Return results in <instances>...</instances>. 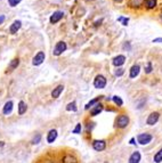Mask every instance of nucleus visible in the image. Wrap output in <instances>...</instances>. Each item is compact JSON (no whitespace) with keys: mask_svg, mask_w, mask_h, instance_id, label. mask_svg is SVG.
<instances>
[{"mask_svg":"<svg viewBox=\"0 0 162 163\" xmlns=\"http://www.w3.org/2000/svg\"><path fill=\"white\" fill-rule=\"evenodd\" d=\"M135 140H136L135 138H131V139H130V144H131V145H135V144H136V143H135Z\"/></svg>","mask_w":162,"mask_h":163,"instance_id":"33","label":"nucleus"},{"mask_svg":"<svg viewBox=\"0 0 162 163\" xmlns=\"http://www.w3.org/2000/svg\"><path fill=\"white\" fill-rule=\"evenodd\" d=\"M118 21H122L123 22V25H127L128 24V18H123V17H119Z\"/></svg>","mask_w":162,"mask_h":163,"instance_id":"30","label":"nucleus"},{"mask_svg":"<svg viewBox=\"0 0 162 163\" xmlns=\"http://www.w3.org/2000/svg\"><path fill=\"white\" fill-rule=\"evenodd\" d=\"M125 62H126V57H125L123 55H119V56H116V57L113 58V65L116 66V67L123 65Z\"/></svg>","mask_w":162,"mask_h":163,"instance_id":"13","label":"nucleus"},{"mask_svg":"<svg viewBox=\"0 0 162 163\" xmlns=\"http://www.w3.org/2000/svg\"><path fill=\"white\" fill-rule=\"evenodd\" d=\"M123 73H125V70H123V69H121V67L116 69V70H115V72H114V74H115L116 77H121Z\"/></svg>","mask_w":162,"mask_h":163,"instance_id":"27","label":"nucleus"},{"mask_svg":"<svg viewBox=\"0 0 162 163\" xmlns=\"http://www.w3.org/2000/svg\"><path fill=\"white\" fill-rule=\"evenodd\" d=\"M112 100H113V102H114V104H115L116 106H119V107H121V106L123 105V100H122L119 96H113Z\"/></svg>","mask_w":162,"mask_h":163,"instance_id":"22","label":"nucleus"},{"mask_svg":"<svg viewBox=\"0 0 162 163\" xmlns=\"http://www.w3.org/2000/svg\"><path fill=\"white\" fill-rule=\"evenodd\" d=\"M21 26H22V22H21V21H15V22L11 24L10 29H9L10 33H11V34H15V33H17V31L21 29Z\"/></svg>","mask_w":162,"mask_h":163,"instance_id":"15","label":"nucleus"},{"mask_svg":"<svg viewBox=\"0 0 162 163\" xmlns=\"http://www.w3.org/2000/svg\"><path fill=\"white\" fill-rule=\"evenodd\" d=\"M41 138H42V136H41L40 134H35V135L33 136V138L31 139V144H33V145L39 144V143L41 142Z\"/></svg>","mask_w":162,"mask_h":163,"instance_id":"21","label":"nucleus"},{"mask_svg":"<svg viewBox=\"0 0 162 163\" xmlns=\"http://www.w3.org/2000/svg\"><path fill=\"white\" fill-rule=\"evenodd\" d=\"M22 0H8V2H9V5L11 6V7H15V6H17V3H19Z\"/></svg>","mask_w":162,"mask_h":163,"instance_id":"28","label":"nucleus"},{"mask_svg":"<svg viewBox=\"0 0 162 163\" xmlns=\"http://www.w3.org/2000/svg\"><path fill=\"white\" fill-rule=\"evenodd\" d=\"M65 50H66V43L63 42V41H60V42H57V45L55 46L53 54H54L55 56H60V55H61L63 51H65Z\"/></svg>","mask_w":162,"mask_h":163,"instance_id":"6","label":"nucleus"},{"mask_svg":"<svg viewBox=\"0 0 162 163\" xmlns=\"http://www.w3.org/2000/svg\"><path fill=\"white\" fill-rule=\"evenodd\" d=\"M106 79H105V77L104 75H97L96 78H95V80H94V87L96 88V89H103V88H105V86H106Z\"/></svg>","mask_w":162,"mask_h":163,"instance_id":"3","label":"nucleus"},{"mask_svg":"<svg viewBox=\"0 0 162 163\" xmlns=\"http://www.w3.org/2000/svg\"><path fill=\"white\" fill-rule=\"evenodd\" d=\"M141 159H142L141 153H139L138 151H136V152H134V153L130 155V158H129V160H128V163H139L141 162Z\"/></svg>","mask_w":162,"mask_h":163,"instance_id":"12","label":"nucleus"},{"mask_svg":"<svg viewBox=\"0 0 162 163\" xmlns=\"http://www.w3.org/2000/svg\"><path fill=\"white\" fill-rule=\"evenodd\" d=\"M153 42H162V38H157V39H154Z\"/></svg>","mask_w":162,"mask_h":163,"instance_id":"31","label":"nucleus"},{"mask_svg":"<svg viewBox=\"0 0 162 163\" xmlns=\"http://www.w3.org/2000/svg\"><path fill=\"white\" fill-rule=\"evenodd\" d=\"M161 19H162V13H161Z\"/></svg>","mask_w":162,"mask_h":163,"instance_id":"35","label":"nucleus"},{"mask_svg":"<svg viewBox=\"0 0 162 163\" xmlns=\"http://www.w3.org/2000/svg\"><path fill=\"white\" fill-rule=\"evenodd\" d=\"M3 21H5V16H3V15H0V24H2Z\"/></svg>","mask_w":162,"mask_h":163,"instance_id":"32","label":"nucleus"},{"mask_svg":"<svg viewBox=\"0 0 162 163\" xmlns=\"http://www.w3.org/2000/svg\"><path fill=\"white\" fill-rule=\"evenodd\" d=\"M159 119H160V113L159 112H152L146 119V124L147 126H154L159 121Z\"/></svg>","mask_w":162,"mask_h":163,"instance_id":"4","label":"nucleus"},{"mask_svg":"<svg viewBox=\"0 0 162 163\" xmlns=\"http://www.w3.org/2000/svg\"><path fill=\"white\" fill-rule=\"evenodd\" d=\"M91 145L96 152H103L106 148V142L105 140H94Z\"/></svg>","mask_w":162,"mask_h":163,"instance_id":"5","label":"nucleus"},{"mask_svg":"<svg viewBox=\"0 0 162 163\" xmlns=\"http://www.w3.org/2000/svg\"><path fill=\"white\" fill-rule=\"evenodd\" d=\"M63 90H64V86H63V84L57 86V87L54 88V90L52 91V97H53V98H58V97L61 96V94L63 92Z\"/></svg>","mask_w":162,"mask_h":163,"instance_id":"14","label":"nucleus"},{"mask_svg":"<svg viewBox=\"0 0 162 163\" xmlns=\"http://www.w3.org/2000/svg\"><path fill=\"white\" fill-rule=\"evenodd\" d=\"M153 139V136L149 132H144V134H139L137 136V142L141 144V145H147L152 142Z\"/></svg>","mask_w":162,"mask_h":163,"instance_id":"2","label":"nucleus"},{"mask_svg":"<svg viewBox=\"0 0 162 163\" xmlns=\"http://www.w3.org/2000/svg\"><path fill=\"white\" fill-rule=\"evenodd\" d=\"M62 163H78V159H77L74 155L66 154V155H64V158L62 159Z\"/></svg>","mask_w":162,"mask_h":163,"instance_id":"16","label":"nucleus"},{"mask_svg":"<svg viewBox=\"0 0 162 163\" xmlns=\"http://www.w3.org/2000/svg\"><path fill=\"white\" fill-rule=\"evenodd\" d=\"M66 111H69V112H77V111H78L77 103H76V102L69 103V104H68V106H66Z\"/></svg>","mask_w":162,"mask_h":163,"instance_id":"20","label":"nucleus"},{"mask_svg":"<svg viewBox=\"0 0 162 163\" xmlns=\"http://www.w3.org/2000/svg\"><path fill=\"white\" fill-rule=\"evenodd\" d=\"M102 98H103V96H99V97H97V98H95V99H91V100H90V102L84 106V110H89L90 107L92 108L95 105H97V104H98V102H99Z\"/></svg>","mask_w":162,"mask_h":163,"instance_id":"18","label":"nucleus"},{"mask_svg":"<svg viewBox=\"0 0 162 163\" xmlns=\"http://www.w3.org/2000/svg\"><path fill=\"white\" fill-rule=\"evenodd\" d=\"M18 114L19 115H23L24 113H26V110H27V106H26V104L23 102V100H21L19 103H18Z\"/></svg>","mask_w":162,"mask_h":163,"instance_id":"19","label":"nucleus"},{"mask_svg":"<svg viewBox=\"0 0 162 163\" xmlns=\"http://www.w3.org/2000/svg\"><path fill=\"white\" fill-rule=\"evenodd\" d=\"M45 57H46L45 53H44V51H39V53L33 57L32 64H33V65H35V66H38V65L42 64V63H44V61H45Z\"/></svg>","mask_w":162,"mask_h":163,"instance_id":"7","label":"nucleus"},{"mask_svg":"<svg viewBox=\"0 0 162 163\" xmlns=\"http://www.w3.org/2000/svg\"><path fill=\"white\" fill-rule=\"evenodd\" d=\"M129 122H130V119L127 114H120L115 119V127L119 129H125L129 126Z\"/></svg>","mask_w":162,"mask_h":163,"instance_id":"1","label":"nucleus"},{"mask_svg":"<svg viewBox=\"0 0 162 163\" xmlns=\"http://www.w3.org/2000/svg\"><path fill=\"white\" fill-rule=\"evenodd\" d=\"M57 136H58V134H57V130H56V129L49 130L48 134H47V143H48V144H53V143L56 140Z\"/></svg>","mask_w":162,"mask_h":163,"instance_id":"8","label":"nucleus"},{"mask_svg":"<svg viewBox=\"0 0 162 163\" xmlns=\"http://www.w3.org/2000/svg\"><path fill=\"white\" fill-rule=\"evenodd\" d=\"M104 110V106L102 104H97L95 105L92 108H90V116H96L99 115V113H102V111Z\"/></svg>","mask_w":162,"mask_h":163,"instance_id":"11","label":"nucleus"},{"mask_svg":"<svg viewBox=\"0 0 162 163\" xmlns=\"http://www.w3.org/2000/svg\"><path fill=\"white\" fill-rule=\"evenodd\" d=\"M18 64H19V59H18V58L13 59V61L10 62V64H9V70H14V69H16V67L18 66Z\"/></svg>","mask_w":162,"mask_h":163,"instance_id":"24","label":"nucleus"},{"mask_svg":"<svg viewBox=\"0 0 162 163\" xmlns=\"http://www.w3.org/2000/svg\"><path fill=\"white\" fill-rule=\"evenodd\" d=\"M139 72H141V66H139V65H134V66H131V69H130L129 77H130L131 79H134V78H136V77L139 74Z\"/></svg>","mask_w":162,"mask_h":163,"instance_id":"17","label":"nucleus"},{"mask_svg":"<svg viewBox=\"0 0 162 163\" xmlns=\"http://www.w3.org/2000/svg\"><path fill=\"white\" fill-rule=\"evenodd\" d=\"M145 72L146 73H151L152 72V64L151 63H147L146 66H145Z\"/></svg>","mask_w":162,"mask_h":163,"instance_id":"29","label":"nucleus"},{"mask_svg":"<svg viewBox=\"0 0 162 163\" xmlns=\"http://www.w3.org/2000/svg\"><path fill=\"white\" fill-rule=\"evenodd\" d=\"M157 6V0H146V7L152 9Z\"/></svg>","mask_w":162,"mask_h":163,"instance_id":"25","label":"nucleus"},{"mask_svg":"<svg viewBox=\"0 0 162 163\" xmlns=\"http://www.w3.org/2000/svg\"><path fill=\"white\" fill-rule=\"evenodd\" d=\"M153 160H154V162L155 163L162 162V148L159 151V152H157V153H155V155H154Z\"/></svg>","mask_w":162,"mask_h":163,"instance_id":"23","label":"nucleus"},{"mask_svg":"<svg viewBox=\"0 0 162 163\" xmlns=\"http://www.w3.org/2000/svg\"><path fill=\"white\" fill-rule=\"evenodd\" d=\"M0 146H3V142H0Z\"/></svg>","mask_w":162,"mask_h":163,"instance_id":"34","label":"nucleus"},{"mask_svg":"<svg viewBox=\"0 0 162 163\" xmlns=\"http://www.w3.org/2000/svg\"><path fill=\"white\" fill-rule=\"evenodd\" d=\"M72 132H73V134H77V135H78V134H81V123H78V124L76 126V128L72 130Z\"/></svg>","mask_w":162,"mask_h":163,"instance_id":"26","label":"nucleus"},{"mask_svg":"<svg viewBox=\"0 0 162 163\" xmlns=\"http://www.w3.org/2000/svg\"><path fill=\"white\" fill-rule=\"evenodd\" d=\"M63 16H64V13L63 11H55L53 15H52V17H50V23L52 24H55V23H57V22H60L62 18H63Z\"/></svg>","mask_w":162,"mask_h":163,"instance_id":"9","label":"nucleus"},{"mask_svg":"<svg viewBox=\"0 0 162 163\" xmlns=\"http://www.w3.org/2000/svg\"><path fill=\"white\" fill-rule=\"evenodd\" d=\"M13 107H14V103H13L11 100H8V102L5 104V106L2 107V113H3L5 115H9V114L13 112Z\"/></svg>","mask_w":162,"mask_h":163,"instance_id":"10","label":"nucleus"}]
</instances>
